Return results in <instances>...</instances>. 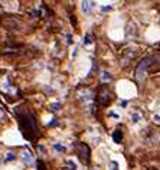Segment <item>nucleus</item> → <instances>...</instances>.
<instances>
[{"mask_svg":"<svg viewBox=\"0 0 160 170\" xmlns=\"http://www.w3.org/2000/svg\"><path fill=\"white\" fill-rule=\"evenodd\" d=\"M17 118H19V124H20V130L23 131V134L33 140L38 136V125H36V118L35 114L29 110H25L23 113L17 111Z\"/></svg>","mask_w":160,"mask_h":170,"instance_id":"nucleus-1","label":"nucleus"},{"mask_svg":"<svg viewBox=\"0 0 160 170\" xmlns=\"http://www.w3.org/2000/svg\"><path fill=\"white\" fill-rule=\"evenodd\" d=\"M153 59V56H149V58H144L141 62H140V65L137 67V71H136V77L137 78H141V75H144L146 74V71H147V68H149V65L151 64L150 61Z\"/></svg>","mask_w":160,"mask_h":170,"instance_id":"nucleus-2","label":"nucleus"},{"mask_svg":"<svg viewBox=\"0 0 160 170\" xmlns=\"http://www.w3.org/2000/svg\"><path fill=\"white\" fill-rule=\"evenodd\" d=\"M76 148H78V153H79V156H81V159L87 161L88 163V160H89V148L87 147L85 144H76Z\"/></svg>","mask_w":160,"mask_h":170,"instance_id":"nucleus-3","label":"nucleus"},{"mask_svg":"<svg viewBox=\"0 0 160 170\" xmlns=\"http://www.w3.org/2000/svg\"><path fill=\"white\" fill-rule=\"evenodd\" d=\"M20 157H22V160H23L25 164H32L33 163V154H32V151L28 150V148H25V150L22 151Z\"/></svg>","mask_w":160,"mask_h":170,"instance_id":"nucleus-4","label":"nucleus"},{"mask_svg":"<svg viewBox=\"0 0 160 170\" xmlns=\"http://www.w3.org/2000/svg\"><path fill=\"white\" fill-rule=\"evenodd\" d=\"M1 90L4 91V92H7V94H16V90L10 85V82H9V78H7V77L1 81Z\"/></svg>","mask_w":160,"mask_h":170,"instance_id":"nucleus-5","label":"nucleus"},{"mask_svg":"<svg viewBox=\"0 0 160 170\" xmlns=\"http://www.w3.org/2000/svg\"><path fill=\"white\" fill-rule=\"evenodd\" d=\"M108 100H110V92L107 88H103L98 94V101H100V104H107Z\"/></svg>","mask_w":160,"mask_h":170,"instance_id":"nucleus-6","label":"nucleus"},{"mask_svg":"<svg viewBox=\"0 0 160 170\" xmlns=\"http://www.w3.org/2000/svg\"><path fill=\"white\" fill-rule=\"evenodd\" d=\"M81 7H82V12H84V13L89 14L91 10L95 7V3H94V1H82V3H81Z\"/></svg>","mask_w":160,"mask_h":170,"instance_id":"nucleus-7","label":"nucleus"},{"mask_svg":"<svg viewBox=\"0 0 160 170\" xmlns=\"http://www.w3.org/2000/svg\"><path fill=\"white\" fill-rule=\"evenodd\" d=\"M15 160H16V154L13 151H7L3 154V163H12Z\"/></svg>","mask_w":160,"mask_h":170,"instance_id":"nucleus-8","label":"nucleus"},{"mask_svg":"<svg viewBox=\"0 0 160 170\" xmlns=\"http://www.w3.org/2000/svg\"><path fill=\"white\" fill-rule=\"evenodd\" d=\"M140 120H141V115L139 113H133L131 114V121H133V124H137Z\"/></svg>","mask_w":160,"mask_h":170,"instance_id":"nucleus-9","label":"nucleus"},{"mask_svg":"<svg viewBox=\"0 0 160 170\" xmlns=\"http://www.w3.org/2000/svg\"><path fill=\"white\" fill-rule=\"evenodd\" d=\"M66 164H68V169L69 170H78V166L74 160H66Z\"/></svg>","mask_w":160,"mask_h":170,"instance_id":"nucleus-10","label":"nucleus"},{"mask_svg":"<svg viewBox=\"0 0 160 170\" xmlns=\"http://www.w3.org/2000/svg\"><path fill=\"white\" fill-rule=\"evenodd\" d=\"M94 41H92V36L91 35H85V38H84V45L88 46V45H91Z\"/></svg>","mask_w":160,"mask_h":170,"instance_id":"nucleus-11","label":"nucleus"},{"mask_svg":"<svg viewBox=\"0 0 160 170\" xmlns=\"http://www.w3.org/2000/svg\"><path fill=\"white\" fill-rule=\"evenodd\" d=\"M101 78H103V81H104V82H108V81H111V75H110L108 72H103Z\"/></svg>","mask_w":160,"mask_h":170,"instance_id":"nucleus-12","label":"nucleus"},{"mask_svg":"<svg viewBox=\"0 0 160 170\" xmlns=\"http://www.w3.org/2000/svg\"><path fill=\"white\" fill-rule=\"evenodd\" d=\"M53 148L56 150V151H65L66 147H65L64 144H53Z\"/></svg>","mask_w":160,"mask_h":170,"instance_id":"nucleus-13","label":"nucleus"},{"mask_svg":"<svg viewBox=\"0 0 160 170\" xmlns=\"http://www.w3.org/2000/svg\"><path fill=\"white\" fill-rule=\"evenodd\" d=\"M120 140H121V131H120V130H117V131H116V133H114V141H120Z\"/></svg>","mask_w":160,"mask_h":170,"instance_id":"nucleus-14","label":"nucleus"},{"mask_svg":"<svg viewBox=\"0 0 160 170\" xmlns=\"http://www.w3.org/2000/svg\"><path fill=\"white\" fill-rule=\"evenodd\" d=\"M59 107H61V105H59V102H55V104L51 105V110H52V111H58V110H59Z\"/></svg>","mask_w":160,"mask_h":170,"instance_id":"nucleus-15","label":"nucleus"},{"mask_svg":"<svg viewBox=\"0 0 160 170\" xmlns=\"http://www.w3.org/2000/svg\"><path fill=\"white\" fill-rule=\"evenodd\" d=\"M117 169H118L117 161H113V163H111V166H110V169H108V170H117Z\"/></svg>","mask_w":160,"mask_h":170,"instance_id":"nucleus-16","label":"nucleus"},{"mask_svg":"<svg viewBox=\"0 0 160 170\" xmlns=\"http://www.w3.org/2000/svg\"><path fill=\"white\" fill-rule=\"evenodd\" d=\"M101 10H103V12H110V10H111V6H103V7H101Z\"/></svg>","mask_w":160,"mask_h":170,"instance_id":"nucleus-17","label":"nucleus"},{"mask_svg":"<svg viewBox=\"0 0 160 170\" xmlns=\"http://www.w3.org/2000/svg\"><path fill=\"white\" fill-rule=\"evenodd\" d=\"M1 163H3V154L0 153V164H1Z\"/></svg>","mask_w":160,"mask_h":170,"instance_id":"nucleus-18","label":"nucleus"},{"mask_svg":"<svg viewBox=\"0 0 160 170\" xmlns=\"http://www.w3.org/2000/svg\"><path fill=\"white\" fill-rule=\"evenodd\" d=\"M1 117H3V111L0 110V118H1Z\"/></svg>","mask_w":160,"mask_h":170,"instance_id":"nucleus-19","label":"nucleus"}]
</instances>
